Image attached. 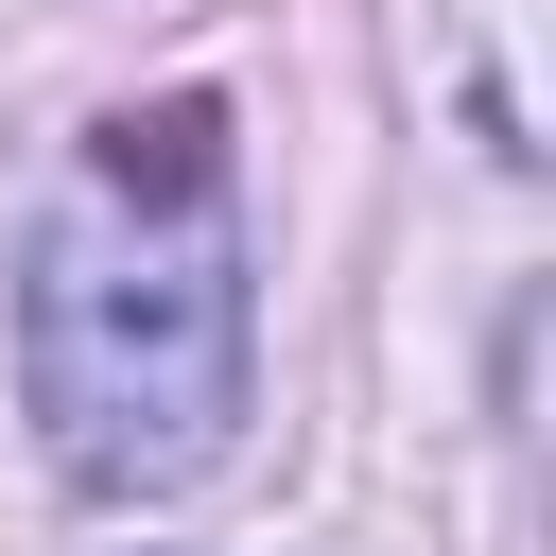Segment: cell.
<instances>
[{
	"label": "cell",
	"mask_w": 556,
	"mask_h": 556,
	"mask_svg": "<svg viewBox=\"0 0 556 556\" xmlns=\"http://www.w3.org/2000/svg\"><path fill=\"white\" fill-rule=\"evenodd\" d=\"M104 208H70L17 278V382L87 504H174L243 434V243H226V104H122L87 139Z\"/></svg>",
	"instance_id": "6da1fadb"
}]
</instances>
